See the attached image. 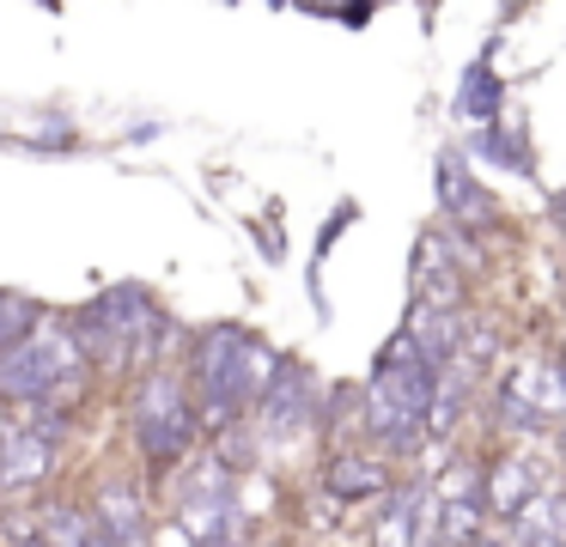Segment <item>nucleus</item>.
Masks as SVG:
<instances>
[{"label":"nucleus","instance_id":"obj_6","mask_svg":"<svg viewBox=\"0 0 566 547\" xmlns=\"http://www.w3.org/2000/svg\"><path fill=\"white\" fill-rule=\"evenodd\" d=\"M408 335H415L420 359H427L432 371H451V365L463 359L469 323H463L457 311H415V323H408Z\"/></svg>","mask_w":566,"mask_h":547},{"label":"nucleus","instance_id":"obj_2","mask_svg":"<svg viewBox=\"0 0 566 547\" xmlns=\"http://www.w3.org/2000/svg\"><path fill=\"white\" fill-rule=\"evenodd\" d=\"M86 365L74 328L67 323H38V335L0 353V401H50L62 396V383Z\"/></svg>","mask_w":566,"mask_h":547},{"label":"nucleus","instance_id":"obj_13","mask_svg":"<svg viewBox=\"0 0 566 547\" xmlns=\"http://www.w3.org/2000/svg\"><path fill=\"white\" fill-rule=\"evenodd\" d=\"M439 201L457 213V225H463V219H488V213H493L488 194L475 189V177H469L457 158H439Z\"/></svg>","mask_w":566,"mask_h":547},{"label":"nucleus","instance_id":"obj_18","mask_svg":"<svg viewBox=\"0 0 566 547\" xmlns=\"http://www.w3.org/2000/svg\"><path fill=\"white\" fill-rule=\"evenodd\" d=\"M457 413H463V371H444L439 389H432V408H427V432L432 438H451L457 432Z\"/></svg>","mask_w":566,"mask_h":547},{"label":"nucleus","instance_id":"obj_12","mask_svg":"<svg viewBox=\"0 0 566 547\" xmlns=\"http://www.w3.org/2000/svg\"><path fill=\"white\" fill-rule=\"evenodd\" d=\"M98 523H104V535L111 541H123V547H140V498H135V486H104L98 493Z\"/></svg>","mask_w":566,"mask_h":547},{"label":"nucleus","instance_id":"obj_3","mask_svg":"<svg viewBox=\"0 0 566 547\" xmlns=\"http://www.w3.org/2000/svg\"><path fill=\"white\" fill-rule=\"evenodd\" d=\"M201 413L184 401V383L177 377H147L140 383V408H135V438L147 462H177L196 438Z\"/></svg>","mask_w":566,"mask_h":547},{"label":"nucleus","instance_id":"obj_21","mask_svg":"<svg viewBox=\"0 0 566 547\" xmlns=\"http://www.w3.org/2000/svg\"><path fill=\"white\" fill-rule=\"evenodd\" d=\"M86 547H123V541H111L104 529H92V541H86Z\"/></svg>","mask_w":566,"mask_h":547},{"label":"nucleus","instance_id":"obj_10","mask_svg":"<svg viewBox=\"0 0 566 547\" xmlns=\"http://www.w3.org/2000/svg\"><path fill=\"white\" fill-rule=\"evenodd\" d=\"M55 462V444L38 432H13L0 444V486H38Z\"/></svg>","mask_w":566,"mask_h":547},{"label":"nucleus","instance_id":"obj_17","mask_svg":"<svg viewBox=\"0 0 566 547\" xmlns=\"http://www.w3.org/2000/svg\"><path fill=\"white\" fill-rule=\"evenodd\" d=\"M38 304L31 298H19V292H0V353L7 347H19V340H31L38 335Z\"/></svg>","mask_w":566,"mask_h":547},{"label":"nucleus","instance_id":"obj_1","mask_svg":"<svg viewBox=\"0 0 566 547\" xmlns=\"http://www.w3.org/2000/svg\"><path fill=\"white\" fill-rule=\"evenodd\" d=\"M281 377V353H269L250 328L213 323L196 340V383H201V425L226 432L244 408H262Z\"/></svg>","mask_w":566,"mask_h":547},{"label":"nucleus","instance_id":"obj_8","mask_svg":"<svg viewBox=\"0 0 566 547\" xmlns=\"http://www.w3.org/2000/svg\"><path fill=\"white\" fill-rule=\"evenodd\" d=\"M232 517H238V511H232V498L220 493V481L184 498V535H189V541H201V547H226V541H232Z\"/></svg>","mask_w":566,"mask_h":547},{"label":"nucleus","instance_id":"obj_16","mask_svg":"<svg viewBox=\"0 0 566 547\" xmlns=\"http://www.w3.org/2000/svg\"><path fill=\"white\" fill-rule=\"evenodd\" d=\"M493 109H500V80H493L488 67H469L463 92H457V116H469V122H493Z\"/></svg>","mask_w":566,"mask_h":547},{"label":"nucleus","instance_id":"obj_22","mask_svg":"<svg viewBox=\"0 0 566 547\" xmlns=\"http://www.w3.org/2000/svg\"><path fill=\"white\" fill-rule=\"evenodd\" d=\"M560 450H566V420H560Z\"/></svg>","mask_w":566,"mask_h":547},{"label":"nucleus","instance_id":"obj_14","mask_svg":"<svg viewBox=\"0 0 566 547\" xmlns=\"http://www.w3.org/2000/svg\"><path fill=\"white\" fill-rule=\"evenodd\" d=\"M38 541L43 547H86L92 529L74 505H50V511H38Z\"/></svg>","mask_w":566,"mask_h":547},{"label":"nucleus","instance_id":"obj_7","mask_svg":"<svg viewBox=\"0 0 566 547\" xmlns=\"http://www.w3.org/2000/svg\"><path fill=\"white\" fill-rule=\"evenodd\" d=\"M427 486H408V493H396L390 505H384L378 529H371V547H420L427 541Z\"/></svg>","mask_w":566,"mask_h":547},{"label":"nucleus","instance_id":"obj_19","mask_svg":"<svg viewBox=\"0 0 566 547\" xmlns=\"http://www.w3.org/2000/svg\"><path fill=\"white\" fill-rule=\"evenodd\" d=\"M517 547H566L560 535H517Z\"/></svg>","mask_w":566,"mask_h":547},{"label":"nucleus","instance_id":"obj_11","mask_svg":"<svg viewBox=\"0 0 566 547\" xmlns=\"http://www.w3.org/2000/svg\"><path fill=\"white\" fill-rule=\"evenodd\" d=\"M323 486H329L335 498H371V493L390 486V474H384V462H371V456H335L329 474H323Z\"/></svg>","mask_w":566,"mask_h":547},{"label":"nucleus","instance_id":"obj_5","mask_svg":"<svg viewBox=\"0 0 566 547\" xmlns=\"http://www.w3.org/2000/svg\"><path fill=\"white\" fill-rule=\"evenodd\" d=\"M317 420V389H311V371L293 359H281V377H274L269 401H262V432L269 438H298Z\"/></svg>","mask_w":566,"mask_h":547},{"label":"nucleus","instance_id":"obj_9","mask_svg":"<svg viewBox=\"0 0 566 547\" xmlns=\"http://www.w3.org/2000/svg\"><path fill=\"white\" fill-rule=\"evenodd\" d=\"M536 498L542 493H536V469H530V462L505 456V462H493V469H488V511H500L505 523H517Z\"/></svg>","mask_w":566,"mask_h":547},{"label":"nucleus","instance_id":"obj_4","mask_svg":"<svg viewBox=\"0 0 566 547\" xmlns=\"http://www.w3.org/2000/svg\"><path fill=\"white\" fill-rule=\"evenodd\" d=\"M554 413H566V383L560 365H517L500 383V420L512 432H542L554 425Z\"/></svg>","mask_w":566,"mask_h":547},{"label":"nucleus","instance_id":"obj_20","mask_svg":"<svg viewBox=\"0 0 566 547\" xmlns=\"http://www.w3.org/2000/svg\"><path fill=\"white\" fill-rule=\"evenodd\" d=\"M554 225H560V238H566V189L554 194Z\"/></svg>","mask_w":566,"mask_h":547},{"label":"nucleus","instance_id":"obj_15","mask_svg":"<svg viewBox=\"0 0 566 547\" xmlns=\"http://www.w3.org/2000/svg\"><path fill=\"white\" fill-rule=\"evenodd\" d=\"M432 541L439 547H475L481 541V505H439V517H432Z\"/></svg>","mask_w":566,"mask_h":547}]
</instances>
